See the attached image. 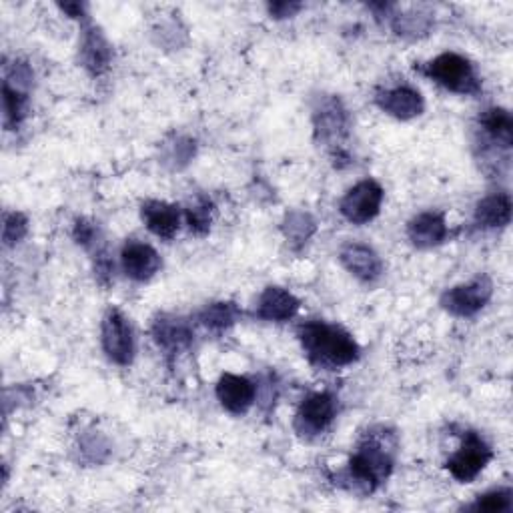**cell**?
<instances>
[{"label":"cell","instance_id":"10","mask_svg":"<svg viewBox=\"0 0 513 513\" xmlns=\"http://www.w3.org/2000/svg\"><path fill=\"white\" fill-rule=\"evenodd\" d=\"M215 391L219 403L231 415H245L257 399V385L249 377L235 373H223Z\"/></svg>","mask_w":513,"mask_h":513},{"label":"cell","instance_id":"20","mask_svg":"<svg viewBox=\"0 0 513 513\" xmlns=\"http://www.w3.org/2000/svg\"><path fill=\"white\" fill-rule=\"evenodd\" d=\"M479 127L483 135L499 149L509 151L513 145V121L507 109L501 107H491L483 111L479 117Z\"/></svg>","mask_w":513,"mask_h":513},{"label":"cell","instance_id":"21","mask_svg":"<svg viewBox=\"0 0 513 513\" xmlns=\"http://www.w3.org/2000/svg\"><path fill=\"white\" fill-rule=\"evenodd\" d=\"M29 107V95L23 85L5 79L3 83V109H5V125L9 131L17 129L25 117Z\"/></svg>","mask_w":513,"mask_h":513},{"label":"cell","instance_id":"1","mask_svg":"<svg viewBox=\"0 0 513 513\" xmlns=\"http://www.w3.org/2000/svg\"><path fill=\"white\" fill-rule=\"evenodd\" d=\"M397 451L395 433L385 427L371 429L349 459L347 479L363 493H373L393 471Z\"/></svg>","mask_w":513,"mask_h":513},{"label":"cell","instance_id":"29","mask_svg":"<svg viewBox=\"0 0 513 513\" xmlns=\"http://www.w3.org/2000/svg\"><path fill=\"white\" fill-rule=\"evenodd\" d=\"M59 9L63 13H67L71 19H87L85 11L87 7L85 5H79V3H65V5H59Z\"/></svg>","mask_w":513,"mask_h":513},{"label":"cell","instance_id":"3","mask_svg":"<svg viewBox=\"0 0 513 513\" xmlns=\"http://www.w3.org/2000/svg\"><path fill=\"white\" fill-rule=\"evenodd\" d=\"M421 73L455 95L473 97L481 91V79L475 67L457 53H443L435 57L421 69Z\"/></svg>","mask_w":513,"mask_h":513},{"label":"cell","instance_id":"24","mask_svg":"<svg viewBox=\"0 0 513 513\" xmlns=\"http://www.w3.org/2000/svg\"><path fill=\"white\" fill-rule=\"evenodd\" d=\"M213 209H215V207H213V203H211L207 197H199V199L187 209V213H185L187 225H189V229H191L195 235L203 237V235L209 233L211 223H213Z\"/></svg>","mask_w":513,"mask_h":513},{"label":"cell","instance_id":"12","mask_svg":"<svg viewBox=\"0 0 513 513\" xmlns=\"http://www.w3.org/2000/svg\"><path fill=\"white\" fill-rule=\"evenodd\" d=\"M341 265L361 283H375L383 275V261L375 249L363 243H347L339 251Z\"/></svg>","mask_w":513,"mask_h":513},{"label":"cell","instance_id":"15","mask_svg":"<svg viewBox=\"0 0 513 513\" xmlns=\"http://www.w3.org/2000/svg\"><path fill=\"white\" fill-rule=\"evenodd\" d=\"M151 333L159 349H163L167 355H177L189 349L193 343V331L189 323L179 317H169V315L157 317L153 321Z\"/></svg>","mask_w":513,"mask_h":513},{"label":"cell","instance_id":"19","mask_svg":"<svg viewBox=\"0 0 513 513\" xmlns=\"http://www.w3.org/2000/svg\"><path fill=\"white\" fill-rule=\"evenodd\" d=\"M473 221L481 229H501L511 221V199L507 193H495L475 205Z\"/></svg>","mask_w":513,"mask_h":513},{"label":"cell","instance_id":"5","mask_svg":"<svg viewBox=\"0 0 513 513\" xmlns=\"http://www.w3.org/2000/svg\"><path fill=\"white\" fill-rule=\"evenodd\" d=\"M493 459V449L475 431H467L459 449L447 459L445 467L459 483H471Z\"/></svg>","mask_w":513,"mask_h":513},{"label":"cell","instance_id":"4","mask_svg":"<svg viewBox=\"0 0 513 513\" xmlns=\"http://www.w3.org/2000/svg\"><path fill=\"white\" fill-rule=\"evenodd\" d=\"M339 413V401L329 391H317L307 395L293 419L295 431L301 437H317L325 433Z\"/></svg>","mask_w":513,"mask_h":513},{"label":"cell","instance_id":"2","mask_svg":"<svg viewBox=\"0 0 513 513\" xmlns=\"http://www.w3.org/2000/svg\"><path fill=\"white\" fill-rule=\"evenodd\" d=\"M297 337L309 363L321 369L347 367L361 355L353 335L327 321H305L297 329Z\"/></svg>","mask_w":513,"mask_h":513},{"label":"cell","instance_id":"6","mask_svg":"<svg viewBox=\"0 0 513 513\" xmlns=\"http://www.w3.org/2000/svg\"><path fill=\"white\" fill-rule=\"evenodd\" d=\"M383 197H385V191L377 181L373 179L359 181L339 201V213L353 225H365L379 215Z\"/></svg>","mask_w":513,"mask_h":513},{"label":"cell","instance_id":"9","mask_svg":"<svg viewBox=\"0 0 513 513\" xmlns=\"http://www.w3.org/2000/svg\"><path fill=\"white\" fill-rule=\"evenodd\" d=\"M315 139L331 149H339L349 135V115L337 97L323 99L313 111Z\"/></svg>","mask_w":513,"mask_h":513},{"label":"cell","instance_id":"25","mask_svg":"<svg viewBox=\"0 0 513 513\" xmlns=\"http://www.w3.org/2000/svg\"><path fill=\"white\" fill-rule=\"evenodd\" d=\"M511 499H513L511 489H493V491L479 495L475 499V503L471 505V509L487 511V513H501V511L511 509Z\"/></svg>","mask_w":513,"mask_h":513},{"label":"cell","instance_id":"22","mask_svg":"<svg viewBox=\"0 0 513 513\" xmlns=\"http://www.w3.org/2000/svg\"><path fill=\"white\" fill-rule=\"evenodd\" d=\"M241 309L231 303V301H219V303H211L207 305L201 315H199V321L205 329L209 331H215V333H223L227 331L229 327H233L239 319H241Z\"/></svg>","mask_w":513,"mask_h":513},{"label":"cell","instance_id":"23","mask_svg":"<svg viewBox=\"0 0 513 513\" xmlns=\"http://www.w3.org/2000/svg\"><path fill=\"white\" fill-rule=\"evenodd\" d=\"M315 231H317V225L313 217L303 211H293L283 221V235L295 249L303 247L313 237Z\"/></svg>","mask_w":513,"mask_h":513},{"label":"cell","instance_id":"16","mask_svg":"<svg viewBox=\"0 0 513 513\" xmlns=\"http://www.w3.org/2000/svg\"><path fill=\"white\" fill-rule=\"evenodd\" d=\"M299 311V299L283 287H267L257 301V317L269 323L291 321Z\"/></svg>","mask_w":513,"mask_h":513},{"label":"cell","instance_id":"14","mask_svg":"<svg viewBox=\"0 0 513 513\" xmlns=\"http://www.w3.org/2000/svg\"><path fill=\"white\" fill-rule=\"evenodd\" d=\"M449 235L445 215L439 211H425L407 223V237L417 249H433Z\"/></svg>","mask_w":513,"mask_h":513},{"label":"cell","instance_id":"28","mask_svg":"<svg viewBox=\"0 0 513 513\" xmlns=\"http://www.w3.org/2000/svg\"><path fill=\"white\" fill-rule=\"evenodd\" d=\"M301 9H303L301 3H273V5L267 7L269 15H271L273 19H279V21H281V19H291V17H295Z\"/></svg>","mask_w":513,"mask_h":513},{"label":"cell","instance_id":"13","mask_svg":"<svg viewBox=\"0 0 513 513\" xmlns=\"http://www.w3.org/2000/svg\"><path fill=\"white\" fill-rule=\"evenodd\" d=\"M121 265L129 279L143 283L161 271L163 261L151 245L133 239L121 251Z\"/></svg>","mask_w":513,"mask_h":513},{"label":"cell","instance_id":"26","mask_svg":"<svg viewBox=\"0 0 513 513\" xmlns=\"http://www.w3.org/2000/svg\"><path fill=\"white\" fill-rule=\"evenodd\" d=\"M29 231V221L23 213H11L5 217V231H3V239L7 247H13L17 243H21L25 239Z\"/></svg>","mask_w":513,"mask_h":513},{"label":"cell","instance_id":"27","mask_svg":"<svg viewBox=\"0 0 513 513\" xmlns=\"http://www.w3.org/2000/svg\"><path fill=\"white\" fill-rule=\"evenodd\" d=\"M73 237L75 241L85 247V249H91L97 245V239H99V229L87 221V219H77L75 223V231H73Z\"/></svg>","mask_w":513,"mask_h":513},{"label":"cell","instance_id":"11","mask_svg":"<svg viewBox=\"0 0 513 513\" xmlns=\"http://www.w3.org/2000/svg\"><path fill=\"white\" fill-rule=\"evenodd\" d=\"M375 103L383 113L399 121H411L425 111V101L421 93L409 85H397L381 91L375 97Z\"/></svg>","mask_w":513,"mask_h":513},{"label":"cell","instance_id":"18","mask_svg":"<svg viewBox=\"0 0 513 513\" xmlns=\"http://www.w3.org/2000/svg\"><path fill=\"white\" fill-rule=\"evenodd\" d=\"M111 57H113L111 45L107 43L103 33L99 29H95L93 25H89L83 33V43H81V63H83V67L93 77H101L109 71Z\"/></svg>","mask_w":513,"mask_h":513},{"label":"cell","instance_id":"8","mask_svg":"<svg viewBox=\"0 0 513 513\" xmlns=\"http://www.w3.org/2000/svg\"><path fill=\"white\" fill-rule=\"evenodd\" d=\"M493 297V283L489 277H477L469 283L455 285L441 295V307L453 317L477 315Z\"/></svg>","mask_w":513,"mask_h":513},{"label":"cell","instance_id":"17","mask_svg":"<svg viewBox=\"0 0 513 513\" xmlns=\"http://www.w3.org/2000/svg\"><path fill=\"white\" fill-rule=\"evenodd\" d=\"M141 219L155 237L165 241H171L181 229L179 207L165 201H145L141 207Z\"/></svg>","mask_w":513,"mask_h":513},{"label":"cell","instance_id":"7","mask_svg":"<svg viewBox=\"0 0 513 513\" xmlns=\"http://www.w3.org/2000/svg\"><path fill=\"white\" fill-rule=\"evenodd\" d=\"M101 341L105 355L121 367H127L135 359V333L129 319L119 311L111 309L103 319Z\"/></svg>","mask_w":513,"mask_h":513}]
</instances>
